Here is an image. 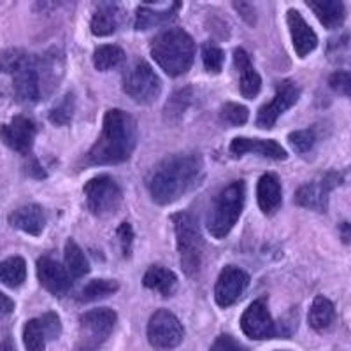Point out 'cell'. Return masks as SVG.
Segmentation results:
<instances>
[{
	"label": "cell",
	"mask_w": 351,
	"mask_h": 351,
	"mask_svg": "<svg viewBox=\"0 0 351 351\" xmlns=\"http://www.w3.org/2000/svg\"><path fill=\"white\" fill-rule=\"evenodd\" d=\"M9 225L30 236H40L46 227V215L37 204H27L9 215Z\"/></svg>",
	"instance_id": "44dd1931"
},
{
	"label": "cell",
	"mask_w": 351,
	"mask_h": 351,
	"mask_svg": "<svg viewBox=\"0 0 351 351\" xmlns=\"http://www.w3.org/2000/svg\"><path fill=\"white\" fill-rule=\"evenodd\" d=\"M300 97V90L297 88V84L290 80L280 81L276 84V95L271 102H267L265 106H262L256 114V127L267 130L272 128L278 121L281 114L285 111H288L290 108L297 104V100Z\"/></svg>",
	"instance_id": "8fae6325"
},
{
	"label": "cell",
	"mask_w": 351,
	"mask_h": 351,
	"mask_svg": "<svg viewBox=\"0 0 351 351\" xmlns=\"http://www.w3.org/2000/svg\"><path fill=\"white\" fill-rule=\"evenodd\" d=\"M118 290H120V285L114 280H92L80 291L77 300L83 304L95 302V300L111 297Z\"/></svg>",
	"instance_id": "f1b7e54d"
},
{
	"label": "cell",
	"mask_w": 351,
	"mask_h": 351,
	"mask_svg": "<svg viewBox=\"0 0 351 351\" xmlns=\"http://www.w3.org/2000/svg\"><path fill=\"white\" fill-rule=\"evenodd\" d=\"M153 60L169 76L178 77L188 72L195 58V40L181 28H169L158 34L152 43Z\"/></svg>",
	"instance_id": "277c9868"
},
{
	"label": "cell",
	"mask_w": 351,
	"mask_h": 351,
	"mask_svg": "<svg viewBox=\"0 0 351 351\" xmlns=\"http://www.w3.org/2000/svg\"><path fill=\"white\" fill-rule=\"evenodd\" d=\"M116 236L120 237L121 252H123V256H130L132 241H134V230H132V225L130 223H121V227L116 230Z\"/></svg>",
	"instance_id": "74e56055"
},
{
	"label": "cell",
	"mask_w": 351,
	"mask_h": 351,
	"mask_svg": "<svg viewBox=\"0 0 351 351\" xmlns=\"http://www.w3.org/2000/svg\"><path fill=\"white\" fill-rule=\"evenodd\" d=\"M65 265H67V271L72 276V280H80L90 271V265H88L83 250L72 239H69L67 244H65Z\"/></svg>",
	"instance_id": "f546056e"
},
{
	"label": "cell",
	"mask_w": 351,
	"mask_h": 351,
	"mask_svg": "<svg viewBox=\"0 0 351 351\" xmlns=\"http://www.w3.org/2000/svg\"><path fill=\"white\" fill-rule=\"evenodd\" d=\"M143 287L158 291L162 297H172L178 290V276L167 267L152 265L143 276Z\"/></svg>",
	"instance_id": "603a6c76"
},
{
	"label": "cell",
	"mask_w": 351,
	"mask_h": 351,
	"mask_svg": "<svg viewBox=\"0 0 351 351\" xmlns=\"http://www.w3.org/2000/svg\"><path fill=\"white\" fill-rule=\"evenodd\" d=\"M72 114H74V95L69 92L65 93L64 99L49 111V121L58 125V127H62V125L71 123Z\"/></svg>",
	"instance_id": "1f68e13d"
},
{
	"label": "cell",
	"mask_w": 351,
	"mask_h": 351,
	"mask_svg": "<svg viewBox=\"0 0 351 351\" xmlns=\"http://www.w3.org/2000/svg\"><path fill=\"white\" fill-rule=\"evenodd\" d=\"M241 328L250 339H272L278 337V325L271 318L265 299H258L250 304L244 315L241 316Z\"/></svg>",
	"instance_id": "5bb4252c"
},
{
	"label": "cell",
	"mask_w": 351,
	"mask_h": 351,
	"mask_svg": "<svg viewBox=\"0 0 351 351\" xmlns=\"http://www.w3.org/2000/svg\"><path fill=\"white\" fill-rule=\"evenodd\" d=\"M37 127L27 116H14L9 123L0 125V139L5 146L21 155H30Z\"/></svg>",
	"instance_id": "2e32d148"
},
{
	"label": "cell",
	"mask_w": 351,
	"mask_h": 351,
	"mask_svg": "<svg viewBox=\"0 0 351 351\" xmlns=\"http://www.w3.org/2000/svg\"><path fill=\"white\" fill-rule=\"evenodd\" d=\"M202 60H204V67L206 71L211 72V74H218L223 67V60H225V55L221 51V48H218L216 44L208 43L204 44L202 48Z\"/></svg>",
	"instance_id": "836d02e7"
},
{
	"label": "cell",
	"mask_w": 351,
	"mask_h": 351,
	"mask_svg": "<svg viewBox=\"0 0 351 351\" xmlns=\"http://www.w3.org/2000/svg\"><path fill=\"white\" fill-rule=\"evenodd\" d=\"M234 64L239 72V92L244 99L252 100L260 93L262 88V77L258 72L253 69L252 60L243 48H237L234 51Z\"/></svg>",
	"instance_id": "ffe728a7"
},
{
	"label": "cell",
	"mask_w": 351,
	"mask_h": 351,
	"mask_svg": "<svg viewBox=\"0 0 351 351\" xmlns=\"http://www.w3.org/2000/svg\"><path fill=\"white\" fill-rule=\"evenodd\" d=\"M184 337L183 325L171 311L158 309L148 324V341L155 350L171 351L181 344Z\"/></svg>",
	"instance_id": "30bf717a"
},
{
	"label": "cell",
	"mask_w": 351,
	"mask_h": 351,
	"mask_svg": "<svg viewBox=\"0 0 351 351\" xmlns=\"http://www.w3.org/2000/svg\"><path fill=\"white\" fill-rule=\"evenodd\" d=\"M219 118L225 125H232V127H241L250 118V112H247V108L244 106L236 104V102H227V104L221 108L219 111Z\"/></svg>",
	"instance_id": "d6a6232c"
},
{
	"label": "cell",
	"mask_w": 351,
	"mask_h": 351,
	"mask_svg": "<svg viewBox=\"0 0 351 351\" xmlns=\"http://www.w3.org/2000/svg\"><path fill=\"white\" fill-rule=\"evenodd\" d=\"M84 197L86 208L99 218H108L114 215L121 206L123 193L120 184L112 180L111 176H97L84 184Z\"/></svg>",
	"instance_id": "ba28073f"
},
{
	"label": "cell",
	"mask_w": 351,
	"mask_h": 351,
	"mask_svg": "<svg viewBox=\"0 0 351 351\" xmlns=\"http://www.w3.org/2000/svg\"><path fill=\"white\" fill-rule=\"evenodd\" d=\"M9 77V92L20 104H36L43 99L37 56L23 49H5L0 53V80Z\"/></svg>",
	"instance_id": "3957f363"
},
{
	"label": "cell",
	"mask_w": 351,
	"mask_h": 351,
	"mask_svg": "<svg viewBox=\"0 0 351 351\" xmlns=\"http://www.w3.org/2000/svg\"><path fill=\"white\" fill-rule=\"evenodd\" d=\"M341 181H343L341 174L334 171L327 172L318 180L302 184L295 192V204H299L302 208L325 213L328 206V195L335 186H339Z\"/></svg>",
	"instance_id": "7c38bea8"
},
{
	"label": "cell",
	"mask_w": 351,
	"mask_h": 351,
	"mask_svg": "<svg viewBox=\"0 0 351 351\" xmlns=\"http://www.w3.org/2000/svg\"><path fill=\"white\" fill-rule=\"evenodd\" d=\"M176 237H178V250L181 255V267L190 278H195L202 265L204 239L200 234L199 223L190 213H176L172 216Z\"/></svg>",
	"instance_id": "8992f818"
},
{
	"label": "cell",
	"mask_w": 351,
	"mask_h": 351,
	"mask_svg": "<svg viewBox=\"0 0 351 351\" xmlns=\"http://www.w3.org/2000/svg\"><path fill=\"white\" fill-rule=\"evenodd\" d=\"M180 8V4H174L169 9H165V11H155V9L148 8V5H141V8L137 9L136 28L137 30H148V28L169 23L171 20H174Z\"/></svg>",
	"instance_id": "4316f807"
},
{
	"label": "cell",
	"mask_w": 351,
	"mask_h": 351,
	"mask_svg": "<svg viewBox=\"0 0 351 351\" xmlns=\"http://www.w3.org/2000/svg\"><path fill=\"white\" fill-rule=\"evenodd\" d=\"M211 351H246V348L241 346L232 335L221 334L219 337H216V341L213 343Z\"/></svg>",
	"instance_id": "8d00e7d4"
},
{
	"label": "cell",
	"mask_w": 351,
	"mask_h": 351,
	"mask_svg": "<svg viewBox=\"0 0 351 351\" xmlns=\"http://www.w3.org/2000/svg\"><path fill=\"white\" fill-rule=\"evenodd\" d=\"M121 9L120 5L116 4H100L97 8V11L93 12L92 18V32L95 34L97 37H106L111 36L118 30L121 23Z\"/></svg>",
	"instance_id": "cb8c5ba5"
},
{
	"label": "cell",
	"mask_w": 351,
	"mask_h": 351,
	"mask_svg": "<svg viewBox=\"0 0 351 351\" xmlns=\"http://www.w3.org/2000/svg\"><path fill=\"white\" fill-rule=\"evenodd\" d=\"M28 174L34 176V178H44V176H46V172L43 171V167L39 165V162H37V160H34V164L28 165Z\"/></svg>",
	"instance_id": "b9f144b4"
},
{
	"label": "cell",
	"mask_w": 351,
	"mask_h": 351,
	"mask_svg": "<svg viewBox=\"0 0 351 351\" xmlns=\"http://www.w3.org/2000/svg\"><path fill=\"white\" fill-rule=\"evenodd\" d=\"M27 280V263L21 256H11V258L0 262V283L9 288H18Z\"/></svg>",
	"instance_id": "83f0119b"
},
{
	"label": "cell",
	"mask_w": 351,
	"mask_h": 351,
	"mask_svg": "<svg viewBox=\"0 0 351 351\" xmlns=\"http://www.w3.org/2000/svg\"><path fill=\"white\" fill-rule=\"evenodd\" d=\"M37 278L43 288L55 297L67 295L72 288V276L69 274L67 267H64L60 262L49 258V256H40L37 260Z\"/></svg>",
	"instance_id": "e0dca14e"
},
{
	"label": "cell",
	"mask_w": 351,
	"mask_h": 351,
	"mask_svg": "<svg viewBox=\"0 0 351 351\" xmlns=\"http://www.w3.org/2000/svg\"><path fill=\"white\" fill-rule=\"evenodd\" d=\"M256 199L265 215H274L281 206V183L276 174H263L256 184Z\"/></svg>",
	"instance_id": "7402d4cb"
},
{
	"label": "cell",
	"mask_w": 351,
	"mask_h": 351,
	"mask_svg": "<svg viewBox=\"0 0 351 351\" xmlns=\"http://www.w3.org/2000/svg\"><path fill=\"white\" fill-rule=\"evenodd\" d=\"M136 144V120L121 109H111L106 112L99 139L86 153V162L90 165L123 164L134 153Z\"/></svg>",
	"instance_id": "7a4b0ae2"
},
{
	"label": "cell",
	"mask_w": 351,
	"mask_h": 351,
	"mask_svg": "<svg viewBox=\"0 0 351 351\" xmlns=\"http://www.w3.org/2000/svg\"><path fill=\"white\" fill-rule=\"evenodd\" d=\"M288 143L297 153H307L315 146L316 134L313 128H306V130H295L288 136Z\"/></svg>",
	"instance_id": "e575fe53"
},
{
	"label": "cell",
	"mask_w": 351,
	"mask_h": 351,
	"mask_svg": "<svg viewBox=\"0 0 351 351\" xmlns=\"http://www.w3.org/2000/svg\"><path fill=\"white\" fill-rule=\"evenodd\" d=\"M339 232H341V239H343V243H351V225L350 223H341Z\"/></svg>",
	"instance_id": "7bdbcfd3"
},
{
	"label": "cell",
	"mask_w": 351,
	"mask_h": 351,
	"mask_svg": "<svg viewBox=\"0 0 351 351\" xmlns=\"http://www.w3.org/2000/svg\"><path fill=\"white\" fill-rule=\"evenodd\" d=\"M123 92L137 104L148 106L158 99L162 83L155 71L144 60H136L123 74Z\"/></svg>",
	"instance_id": "9c48e42d"
},
{
	"label": "cell",
	"mask_w": 351,
	"mask_h": 351,
	"mask_svg": "<svg viewBox=\"0 0 351 351\" xmlns=\"http://www.w3.org/2000/svg\"><path fill=\"white\" fill-rule=\"evenodd\" d=\"M287 23L290 28L291 40H293V48L300 58H306L311 51H315L318 46V36L315 34L307 21L304 20L297 9H288L287 12Z\"/></svg>",
	"instance_id": "ac0fdd59"
},
{
	"label": "cell",
	"mask_w": 351,
	"mask_h": 351,
	"mask_svg": "<svg viewBox=\"0 0 351 351\" xmlns=\"http://www.w3.org/2000/svg\"><path fill=\"white\" fill-rule=\"evenodd\" d=\"M236 9L241 12V16L247 20L250 23H255V9L250 4H236Z\"/></svg>",
	"instance_id": "60d3db41"
},
{
	"label": "cell",
	"mask_w": 351,
	"mask_h": 351,
	"mask_svg": "<svg viewBox=\"0 0 351 351\" xmlns=\"http://www.w3.org/2000/svg\"><path fill=\"white\" fill-rule=\"evenodd\" d=\"M202 172V156L197 153L169 155L153 169L148 181L149 193L156 204L167 206L199 186Z\"/></svg>",
	"instance_id": "6da1fadb"
},
{
	"label": "cell",
	"mask_w": 351,
	"mask_h": 351,
	"mask_svg": "<svg viewBox=\"0 0 351 351\" xmlns=\"http://www.w3.org/2000/svg\"><path fill=\"white\" fill-rule=\"evenodd\" d=\"M307 8L315 12L319 23L330 30L341 27L346 18V9L339 0H313V2H307Z\"/></svg>",
	"instance_id": "d4e9b609"
},
{
	"label": "cell",
	"mask_w": 351,
	"mask_h": 351,
	"mask_svg": "<svg viewBox=\"0 0 351 351\" xmlns=\"http://www.w3.org/2000/svg\"><path fill=\"white\" fill-rule=\"evenodd\" d=\"M125 62V51L120 46L114 44H104L99 46L93 53V64L99 71H111V69L120 67Z\"/></svg>",
	"instance_id": "4dcf8cb0"
},
{
	"label": "cell",
	"mask_w": 351,
	"mask_h": 351,
	"mask_svg": "<svg viewBox=\"0 0 351 351\" xmlns=\"http://www.w3.org/2000/svg\"><path fill=\"white\" fill-rule=\"evenodd\" d=\"M246 153H255V155L263 156L271 160H285L287 152L278 141L269 139H250V137H236L230 143V155L234 158L246 155Z\"/></svg>",
	"instance_id": "d6986e66"
},
{
	"label": "cell",
	"mask_w": 351,
	"mask_h": 351,
	"mask_svg": "<svg viewBox=\"0 0 351 351\" xmlns=\"http://www.w3.org/2000/svg\"><path fill=\"white\" fill-rule=\"evenodd\" d=\"M328 86H330L334 92L341 93V95H346L351 99V72L337 71L334 72V74H330V77H328Z\"/></svg>",
	"instance_id": "d590c367"
},
{
	"label": "cell",
	"mask_w": 351,
	"mask_h": 351,
	"mask_svg": "<svg viewBox=\"0 0 351 351\" xmlns=\"http://www.w3.org/2000/svg\"><path fill=\"white\" fill-rule=\"evenodd\" d=\"M12 311H14V302H12V299H9L5 293L0 291V316L11 315Z\"/></svg>",
	"instance_id": "ab89813d"
},
{
	"label": "cell",
	"mask_w": 351,
	"mask_h": 351,
	"mask_svg": "<svg viewBox=\"0 0 351 351\" xmlns=\"http://www.w3.org/2000/svg\"><path fill=\"white\" fill-rule=\"evenodd\" d=\"M184 106H186V90L178 92L174 97H171L167 108H165V112H167V116H180L183 114Z\"/></svg>",
	"instance_id": "f35d334b"
},
{
	"label": "cell",
	"mask_w": 351,
	"mask_h": 351,
	"mask_svg": "<svg viewBox=\"0 0 351 351\" xmlns=\"http://www.w3.org/2000/svg\"><path fill=\"white\" fill-rule=\"evenodd\" d=\"M116 313L109 307H97L84 313L80 319L77 351H99L116 327Z\"/></svg>",
	"instance_id": "52a82bcc"
},
{
	"label": "cell",
	"mask_w": 351,
	"mask_h": 351,
	"mask_svg": "<svg viewBox=\"0 0 351 351\" xmlns=\"http://www.w3.org/2000/svg\"><path fill=\"white\" fill-rule=\"evenodd\" d=\"M335 319V307L327 297L318 295L311 304L309 315H307V322L313 330H327Z\"/></svg>",
	"instance_id": "484cf974"
},
{
	"label": "cell",
	"mask_w": 351,
	"mask_h": 351,
	"mask_svg": "<svg viewBox=\"0 0 351 351\" xmlns=\"http://www.w3.org/2000/svg\"><path fill=\"white\" fill-rule=\"evenodd\" d=\"M250 287V276L243 269L227 265L219 272L218 281L215 285V299L219 307H228L241 299Z\"/></svg>",
	"instance_id": "9a60e30c"
},
{
	"label": "cell",
	"mask_w": 351,
	"mask_h": 351,
	"mask_svg": "<svg viewBox=\"0 0 351 351\" xmlns=\"http://www.w3.org/2000/svg\"><path fill=\"white\" fill-rule=\"evenodd\" d=\"M244 181H236L223 188V192L216 197L213 209L208 216V230L216 239H223L237 223L244 208Z\"/></svg>",
	"instance_id": "5b68a950"
},
{
	"label": "cell",
	"mask_w": 351,
	"mask_h": 351,
	"mask_svg": "<svg viewBox=\"0 0 351 351\" xmlns=\"http://www.w3.org/2000/svg\"><path fill=\"white\" fill-rule=\"evenodd\" d=\"M0 351H16V348L11 339H5L4 343H0Z\"/></svg>",
	"instance_id": "ee69618b"
},
{
	"label": "cell",
	"mask_w": 351,
	"mask_h": 351,
	"mask_svg": "<svg viewBox=\"0 0 351 351\" xmlns=\"http://www.w3.org/2000/svg\"><path fill=\"white\" fill-rule=\"evenodd\" d=\"M62 334V322L53 311L40 318L28 319L23 328V344L27 351H44L48 341L58 339Z\"/></svg>",
	"instance_id": "4fadbf2b"
}]
</instances>
